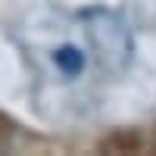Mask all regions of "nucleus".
Returning <instances> with one entry per match:
<instances>
[{"instance_id": "f257e3e1", "label": "nucleus", "mask_w": 156, "mask_h": 156, "mask_svg": "<svg viewBox=\"0 0 156 156\" xmlns=\"http://www.w3.org/2000/svg\"><path fill=\"white\" fill-rule=\"evenodd\" d=\"M84 22H87V41L97 59L112 72L125 69L131 59V34H128L125 22L109 9H90L84 12Z\"/></svg>"}, {"instance_id": "f03ea898", "label": "nucleus", "mask_w": 156, "mask_h": 156, "mask_svg": "<svg viewBox=\"0 0 156 156\" xmlns=\"http://www.w3.org/2000/svg\"><path fill=\"white\" fill-rule=\"evenodd\" d=\"M53 62H56V69L62 75H78L84 69V53L78 47H59L53 53Z\"/></svg>"}]
</instances>
